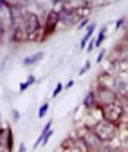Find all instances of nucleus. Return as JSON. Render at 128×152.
I'll list each match as a JSON object with an SVG mask.
<instances>
[{
    "mask_svg": "<svg viewBox=\"0 0 128 152\" xmlns=\"http://www.w3.org/2000/svg\"><path fill=\"white\" fill-rule=\"evenodd\" d=\"M124 110L128 112V100H126V105H124Z\"/></svg>",
    "mask_w": 128,
    "mask_h": 152,
    "instance_id": "21",
    "label": "nucleus"
},
{
    "mask_svg": "<svg viewBox=\"0 0 128 152\" xmlns=\"http://www.w3.org/2000/svg\"><path fill=\"white\" fill-rule=\"evenodd\" d=\"M101 114H103V120L105 121H110L114 125H117L124 114V109L119 105V103H114V105H106V107H101Z\"/></svg>",
    "mask_w": 128,
    "mask_h": 152,
    "instance_id": "3",
    "label": "nucleus"
},
{
    "mask_svg": "<svg viewBox=\"0 0 128 152\" xmlns=\"http://www.w3.org/2000/svg\"><path fill=\"white\" fill-rule=\"evenodd\" d=\"M99 152H114L110 147H103V148H99Z\"/></svg>",
    "mask_w": 128,
    "mask_h": 152,
    "instance_id": "19",
    "label": "nucleus"
},
{
    "mask_svg": "<svg viewBox=\"0 0 128 152\" xmlns=\"http://www.w3.org/2000/svg\"><path fill=\"white\" fill-rule=\"evenodd\" d=\"M117 58L121 62H128V44H123L119 49H117Z\"/></svg>",
    "mask_w": 128,
    "mask_h": 152,
    "instance_id": "12",
    "label": "nucleus"
},
{
    "mask_svg": "<svg viewBox=\"0 0 128 152\" xmlns=\"http://www.w3.org/2000/svg\"><path fill=\"white\" fill-rule=\"evenodd\" d=\"M11 147H13V134L9 127H4L0 132V152H11Z\"/></svg>",
    "mask_w": 128,
    "mask_h": 152,
    "instance_id": "6",
    "label": "nucleus"
},
{
    "mask_svg": "<svg viewBox=\"0 0 128 152\" xmlns=\"http://www.w3.org/2000/svg\"><path fill=\"white\" fill-rule=\"evenodd\" d=\"M60 22V11H51L47 15V24H45V31L47 34L54 31V27H56V24Z\"/></svg>",
    "mask_w": 128,
    "mask_h": 152,
    "instance_id": "8",
    "label": "nucleus"
},
{
    "mask_svg": "<svg viewBox=\"0 0 128 152\" xmlns=\"http://www.w3.org/2000/svg\"><path fill=\"white\" fill-rule=\"evenodd\" d=\"M61 89H63V85H61V83H58V85H56V89H54V92H52V96H54V98H56V96H58V94L61 92Z\"/></svg>",
    "mask_w": 128,
    "mask_h": 152,
    "instance_id": "17",
    "label": "nucleus"
},
{
    "mask_svg": "<svg viewBox=\"0 0 128 152\" xmlns=\"http://www.w3.org/2000/svg\"><path fill=\"white\" fill-rule=\"evenodd\" d=\"M24 27H25L29 38L34 36L36 33H38V29H40V18H38V15L27 11V13L24 15Z\"/></svg>",
    "mask_w": 128,
    "mask_h": 152,
    "instance_id": "4",
    "label": "nucleus"
},
{
    "mask_svg": "<svg viewBox=\"0 0 128 152\" xmlns=\"http://www.w3.org/2000/svg\"><path fill=\"white\" fill-rule=\"evenodd\" d=\"M47 110H49V105H47V103H43V105L40 107V110H38V116H40V118H43L45 114H47Z\"/></svg>",
    "mask_w": 128,
    "mask_h": 152,
    "instance_id": "16",
    "label": "nucleus"
},
{
    "mask_svg": "<svg viewBox=\"0 0 128 152\" xmlns=\"http://www.w3.org/2000/svg\"><path fill=\"white\" fill-rule=\"evenodd\" d=\"M92 130H94V134L99 138V141H103V143L112 141L117 136V127L114 123H110V121H105V120L103 121H98Z\"/></svg>",
    "mask_w": 128,
    "mask_h": 152,
    "instance_id": "1",
    "label": "nucleus"
},
{
    "mask_svg": "<svg viewBox=\"0 0 128 152\" xmlns=\"http://www.w3.org/2000/svg\"><path fill=\"white\" fill-rule=\"evenodd\" d=\"M18 152H25V145H22L20 148H18Z\"/></svg>",
    "mask_w": 128,
    "mask_h": 152,
    "instance_id": "20",
    "label": "nucleus"
},
{
    "mask_svg": "<svg viewBox=\"0 0 128 152\" xmlns=\"http://www.w3.org/2000/svg\"><path fill=\"white\" fill-rule=\"evenodd\" d=\"M83 105H85V109H94V107H98L96 91H90V92H87V96H85V100H83Z\"/></svg>",
    "mask_w": 128,
    "mask_h": 152,
    "instance_id": "9",
    "label": "nucleus"
},
{
    "mask_svg": "<svg viewBox=\"0 0 128 152\" xmlns=\"http://www.w3.org/2000/svg\"><path fill=\"white\" fill-rule=\"evenodd\" d=\"M51 134H52V130H51V123H47V125H45V129H43V132H42V136L38 138V141H36V147L47 143V140H49V136H51Z\"/></svg>",
    "mask_w": 128,
    "mask_h": 152,
    "instance_id": "10",
    "label": "nucleus"
},
{
    "mask_svg": "<svg viewBox=\"0 0 128 152\" xmlns=\"http://www.w3.org/2000/svg\"><path fill=\"white\" fill-rule=\"evenodd\" d=\"M114 91L117 92V96L128 98V76L126 74L116 76V80H114Z\"/></svg>",
    "mask_w": 128,
    "mask_h": 152,
    "instance_id": "5",
    "label": "nucleus"
},
{
    "mask_svg": "<svg viewBox=\"0 0 128 152\" xmlns=\"http://www.w3.org/2000/svg\"><path fill=\"white\" fill-rule=\"evenodd\" d=\"M96 98H98V105H101V107L114 105V103H117V92L110 87L99 85L96 91Z\"/></svg>",
    "mask_w": 128,
    "mask_h": 152,
    "instance_id": "2",
    "label": "nucleus"
},
{
    "mask_svg": "<svg viewBox=\"0 0 128 152\" xmlns=\"http://www.w3.org/2000/svg\"><path fill=\"white\" fill-rule=\"evenodd\" d=\"M42 58H43V53H34V54L27 56V58L24 60V65H34L36 62H40Z\"/></svg>",
    "mask_w": 128,
    "mask_h": 152,
    "instance_id": "11",
    "label": "nucleus"
},
{
    "mask_svg": "<svg viewBox=\"0 0 128 152\" xmlns=\"http://www.w3.org/2000/svg\"><path fill=\"white\" fill-rule=\"evenodd\" d=\"M105 33H106V29L103 27V29H101V33H99V36L96 38V42H94V45H98V47H99V45L103 44V40H105Z\"/></svg>",
    "mask_w": 128,
    "mask_h": 152,
    "instance_id": "14",
    "label": "nucleus"
},
{
    "mask_svg": "<svg viewBox=\"0 0 128 152\" xmlns=\"http://www.w3.org/2000/svg\"><path fill=\"white\" fill-rule=\"evenodd\" d=\"M126 147H128V140H126Z\"/></svg>",
    "mask_w": 128,
    "mask_h": 152,
    "instance_id": "22",
    "label": "nucleus"
},
{
    "mask_svg": "<svg viewBox=\"0 0 128 152\" xmlns=\"http://www.w3.org/2000/svg\"><path fill=\"white\" fill-rule=\"evenodd\" d=\"M81 140L88 145V148H101L99 138L94 134V130H90V129H85V132L81 134Z\"/></svg>",
    "mask_w": 128,
    "mask_h": 152,
    "instance_id": "7",
    "label": "nucleus"
},
{
    "mask_svg": "<svg viewBox=\"0 0 128 152\" xmlns=\"http://www.w3.org/2000/svg\"><path fill=\"white\" fill-rule=\"evenodd\" d=\"M31 83H34V76H29V80H27V82H24V83L20 85V91H25Z\"/></svg>",
    "mask_w": 128,
    "mask_h": 152,
    "instance_id": "15",
    "label": "nucleus"
},
{
    "mask_svg": "<svg viewBox=\"0 0 128 152\" xmlns=\"http://www.w3.org/2000/svg\"><path fill=\"white\" fill-rule=\"evenodd\" d=\"M90 69V64H85V67H81V71H80V74H85L87 71Z\"/></svg>",
    "mask_w": 128,
    "mask_h": 152,
    "instance_id": "18",
    "label": "nucleus"
},
{
    "mask_svg": "<svg viewBox=\"0 0 128 152\" xmlns=\"http://www.w3.org/2000/svg\"><path fill=\"white\" fill-rule=\"evenodd\" d=\"M94 26H88V29H87V33H85V36L81 38V49H85V44L90 40V36H92V33H94Z\"/></svg>",
    "mask_w": 128,
    "mask_h": 152,
    "instance_id": "13",
    "label": "nucleus"
}]
</instances>
